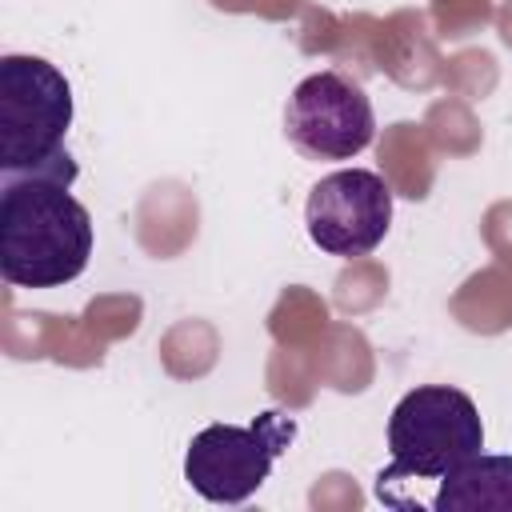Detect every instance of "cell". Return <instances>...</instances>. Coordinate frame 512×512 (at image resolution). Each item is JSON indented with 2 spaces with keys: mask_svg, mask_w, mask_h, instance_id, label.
Segmentation results:
<instances>
[{
  "mask_svg": "<svg viewBox=\"0 0 512 512\" xmlns=\"http://www.w3.org/2000/svg\"><path fill=\"white\" fill-rule=\"evenodd\" d=\"M284 132L312 160H352L372 144L376 116L360 84L340 72H316L288 96Z\"/></svg>",
  "mask_w": 512,
  "mask_h": 512,
  "instance_id": "8992f818",
  "label": "cell"
},
{
  "mask_svg": "<svg viewBox=\"0 0 512 512\" xmlns=\"http://www.w3.org/2000/svg\"><path fill=\"white\" fill-rule=\"evenodd\" d=\"M392 464L376 476V492L404 476H448L468 456L484 452V424L468 392L424 384L396 400L388 416Z\"/></svg>",
  "mask_w": 512,
  "mask_h": 512,
  "instance_id": "7a4b0ae2",
  "label": "cell"
},
{
  "mask_svg": "<svg viewBox=\"0 0 512 512\" xmlns=\"http://www.w3.org/2000/svg\"><path fill=\"white\" fill-rule=\"evenodd\" d=\"M76 160L0 172V276L12 288H64L92 256V216L72 196Z\"/></svg>",
  "mask_w": 512,
  "mask_h": 512,
  "instance_id": "6da1fadb",
  "label": "cell"
},
{
  "mask_svg": "<svg viewBox=\"0 0 512 512\" xmlns=\"http://www.w3.org/2000/svg\"><path fill=\"white\" fill-rule=\"evenodd\" d=\"M72 128V88L44 56H0V172L60 164Z\"/></svg>",
  "mask_w": 512,
  "mask_h": 512,
  "instance_id": "3957f363",
  "label": "cell"
},
{
  "mask_svg": "<svg viewBox=\"0 0 512 512\" xmlns=\"http://www.w3.org/2000/svg\"><path fill=\"white\" fill-rule=\"evenodd\" d=\"M292 436L296 420L280 408L260 412L252 424H208L184 452V480L212 504H244L268 480Z\"/></svg>",
  "mask_w": 512,
  "mask_h": 512,
  "instance_id": "277c9868",
  "label": "cell"
},
{
  "mask_svg": "<svg viewBox=\"0 0 512 512\" xmlns=\"http://www.w3.org/2000/svg\"><path fill=\"white\" fill-rule=\"evenodd\" d=\"M436 512H512V456L476 452L440 476Z\"/></svg>",
  "mask_w": 512,
  "mask_h": 512,
  "instance_id": "52a82bcc",
  "label": "cell"
},
{
  "mask_svg": "<svg viewBox=\"0 0 512 512\" xmlns=\"http://www.w3.org/2000/svg\"><path fill=\"white\" fill-rule=\"evenodd\" d=\"M308 236L328 256H368L392 224V188L380 172L340 168L312 184L304 204Z\"/></svg>",
  "mask_w": 512,
  "mask_h": 512,
  "instance_id": "5b68a950",
  "label": "cell"
}]
</instances>
